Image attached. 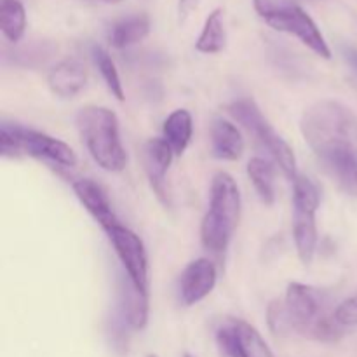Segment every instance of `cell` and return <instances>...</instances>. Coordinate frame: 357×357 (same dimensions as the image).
Instances as JSON below:
<instances>
[{
    "label": "cell",
    "mask_w": 357,
    "mask_h": 357,
    "mask_svg": "<svg viewBox=\"0 0 357 357\" xmlns=\"http://www.w3.org/2000/svg\"><path fill=\"white\" fill-rule=\"evenodd\" d=\"M300 131L324 173L340 190L357 195V117L337 100L305 108Z\"/></svg>",
    "instance_id": "cell-1"
},
{
    "label": "cell",
    "mask_w": 357,
    "mask_h": 357,
    "mask_svg": "<svg viewBox=\"0 0 357 357\" xmlns=\"http://www.w3.org/2000/svg\"><path fill=\"white\" fill-rule=\"evenodd\" d=\"M282 307L288 333L317 342H337L344 335L335 312H328L324 293L314 286L289 282Z\"/></svg>",
    "instance_id": "cell-2"
},
{
    "label": "cell",
    "mask_w": 357,
    "mask_h": 357,
    "mask_svg": "<svg viewBox=\"0 0 357 357\" xmlns=\"http://www.w3.org/2000/svg\"><path fill=\"white\" fill-rule=\"evenodd\" d=\"M75 126L91 159L103 171L121 173L128 166V153L121 139L119 119L107 107L89 105L77 112Z\"/></svg>",
    "instance_id": "cell-3"
},
{
    "label": "cell",
    "mask_w": 357,
    "mask_h": 357,
    "mask_svg": "<svg viewBox=\"0 0 357 357\" xmlns=\"http://www.w3.org/2000/svg\"><path fill=\"white\" fill-rule=\"evenodd\" d=\"M241 220V192L237 181L225 171L213 176L209 208L201 223V243L209 253H227Z\"/></svg>",
    "instance_id": "cell-4"
},
{
    "label": "cell",
    "mask_w": 357,
    "mask_h": 357,
    "mask_svg": "<svg viewBox=\"0 0 357 357\" xmlns=\"http://www.w3.org/2000/svg\"><path fill=\"white\" fill-rule=\"evenodd\" d=\"M230 117L243 126L251 136L258 142V145L268 153L272 162L279 166L288 180H295L298 176L296 169V157L291 146L288 145L284 138L272 128L271 122L264 117L258 105L251 98H241V100L232 101L227 107Z\"/></svg>",
    "instance_id": "cell-5"
},
{
    "label": "cell",
    "mask_w": 357,
    "mask_h": 357,
    "mask_svg": "<svg viewBox=\"0 0 357 357\" xmlns=\"http://www.w3.org/2000/svg\"><path fill=\"white\" fill-rule=\"evenodd\" d=\"M0 152L2 157H17L24 153L70 169L79 162L72 146L61 139L10 122H2L0 126Z\"/></svg>",
    "instance_id": "cell-6"
},
{
    "label": "cell",
    "mask_w": 357,
    "mask_h": 357,
    "mask_svg": "<svg viewBox=\"0 0 357 357\" xmlns=\"http://www.w3.org/2000/svg\"><path fill=\"white\" fill-rule=\"evenodd\" d=\"M258 16L271 28L293 35L303 45L324 59L331 58V49L312 17L295 3H278L275 0H253Z\"/></svg>",
    "instance_id": "cell-7"
},
{
    "label": "cell",
    "mask_w": 357,
    "mask_h": 357,
    "mask_svg": "<svg viewBox=\"0 0 357 357\" xmlns=\"http://www.w3.org/2000/svg\"><path fill=\"white\" fill-rule=\"evenodd\" d=\"M293 183V241L303 265H310L317 250L316 213L321 204L317 185L305 174H300Z\"/></svg>",
    "instance_id": "cell-8"
},
{
    "label": "cell",
    "mask_w": 357,
    "mask_h": 357,
    "mask_svg": "<svg viewBox=\"0 0 357 357\" xmlns=\"http://www.w3.org/2000/svg\"><path fill=\"white\" fill-rule=\"evenodd\" d=\"M107 237L121 261L124 274L131 279L132 284L143 293H149L150 279H149V257H146L145 244L142 237L132 232L128 227L117 223L107 230Z\"/></svg>",
    "instance_id": "cell-9"
},
{
    "label": "cell",
    "mask_w": 357,
    "mask_h": 357,
    "mask_svg": "<svg viewBox=\"0 0 357 357\" xmlns=\"http://www.w3.org/2000/svg\"><path fill=\"white\" fill-rule=\"evenodd\" d=\"M216 344L225 357H274L260 331L239 317H227L216 328Z\"/></svg>",
    "instance_id": "cell-10"
},
{
    "label": "cell",
    "mask_w": 357,
    "mask_h": 357,
    "mask_svg": "<svg viewBox=\"0 0 357 357\" xmlns=\"http://www.w3.org/2000/svg\"><path fill=\"white\" fill-rule=\"evenodd\" d=\"M216 267L208 258H197L190 261L178 279V296L185 307L197 305L211 295L216 286Z\"/></svg>",
    "instance_id": "cell-11"
},
{
    "label": "cell",
    "mask_w": 357,
    "mask_h": 357,
    "mask_svg": "<svg viewBox=\"0 0 357 357\" xmlns=\"http://www.w3.org/2000/svg\"><path fill=\"white\" fill-rule=\"evenodd\" d=\"M174 152L171 146L164 142V138H152L145 143L143 149V167H145L146 178L150 187L155 192L157 199L162 204H169V194H167L166 174L173 162Z\"/></svg>",
    "instance_id": "cell-12"
},
{
    "label": "cell",
    "mask_w": 357,
    "mask_h": 357,
    "mask_svg": "<svg viewBox=\"0 0 357 357\" xmlns=\"http://www.w3.org/2000/svg\"><path fill=\"white\" fill-rule=\"evenodd\" d=\"M72 188L80 204L96 220V223L105 232L117 225V215H115L114 208H112V202L108 199L107 192L103 190L100 183L89 180V178H79V180L73 181Z\"/></svg>",
    "instance_id": "cell-13"
},
{
    "label": "cell",
    "mask_w": 357,
    "mask_h": 357,
    "mask_svg": "<svg viewBox=\"0 0 357 357\" xmlns=\"http://www.w3.org/2000/svg\"><path fill=\"white\" fill-rule=\"evenodd\" d=\"M119 307L129 330L139 331L149 323V293L136 288L126 274L119 275Z\"/></svg>",
    "instance_id": "cell-14"
},
{
    "label": "cell",
    "mask_w": 357,
    "mask_h": 357,
    "mask_svg": "<svg viewBox=\"0 0 357 357\" xmlns=\"http://www.w3.org/2000/svg\"><path fill=\"white\" fill-rule=\"evenodd\" d=\"M87 84V70L82 61L68 58L52 66L47 75V86L54 96L61 100L77 96Z\"/></svg>",
    "instance_id": "cell-15"
},
{
    "label": "cell",
    "mask_w": 357,
    "mask_h": 357,
    "mask_svg": "<svg viewBox=\"0 0 357 357\" xmlns=\"http://www.w3.org/2000/svg\"><path fill=\"white\" fill-rule=\"evenodd\" d=\"M211 153L215 159L236 162L244 153V138L239 128L227 119L216 117L211 124Z\"/></svg>",
    "instance_id": "cell-16"
},
{
    "label": "cell",
    "mask_w": 357,
    "mask_h": 357,
    "mask_svg": "<svg viewBox=\"0 0 357 357\" xmlns=\"http://www.w3.org/2000/svg\"><path fill=\"white\" fill-rule=\"evenodd\" d=\"M150 33V20L146 14H132L112 23L108 28V44L114 49H128L145 40Z\"/></svg>",
    "instance_id": "cell-17"
},
{
    "label": "cell",
    "mask_w": 357,
    "mask_h": 357,
    "mask_svg": "<svg viewBox=\"0 0 357 357\" xmlns=\"http://www.w3.org/2000/svg\"><path fill=\"white\" fill-rule=\"evenodd\" d=\"M192 132H194V121L192 114L185 108H176L167 115V119L162 124V138L174 155H183L187 146L190 145Z\"/></svg>",
    "instance_id": "cell-18"
},
{
    "label": "cell",
    "mask_w": 357,
    "mask_h": 357,
    "mask_svg": "<svg viewBox=\"0 0 357 357\" xmlns=\"http://www.w3.org/2000/svg\"><path fill=\"white\" fill-rule=\"evenodd\" d=\"M248 176L257 190L258 197L265 206H272L275 202V169L274 164L264 157H253L248 162Z\"/></svg>",
    "instance_id": "cell-19"
},
{
    "label": "cell",
    "mask_w": 357,
    "mask_h": 357,
    "mask_svg": "<svg viewBox=\"0 0 357 357\" xmlns=\"http://www.w3.org/2000/svg\"><path fill=\"white\" fill-rule=\"evenodd\" d=\"M227 45V30L223 10L215 9L206 17L201 35L195 42V49L202 54H218Z\"/></svg>",
    "instance_id": "cell-20"
},
{
    "label": "cell",
    "mask_w": 357,
    "mask_h": 357,
    "mask_svg": "<svg viewBox=\"0 0 357 357\" xmlns=\"http://www.w3.org/2000/svg\"><path fill=\"white\" fill-rule=\"evenodd\" d=\"M0 30L13 44L23 38L26 30V10L20 0H0Z\"/></svg>",
    "instance_id": "cell-21"
},
{
    "label": "cell",
    "mask_w": 357,
    "mask_h": 357,
    "mask_svg": "<svg viewBox=\"0 0 357 357\" xmlns=\"http://www.w3.org/2000/svg\"><path fill=\"white\" fill-rule=\"evenodd\" d=\"M91 56H93V61L96 65L98 72H100L101 79H103L105 86L108 87V91L112 93V96H115V100L124 101V87H122L121 75L117 72V66H115L114 59L110 58L107 51L100 45H93L91 49Z\"/></svg>",
    "instance_id": "cell-22"
},
{
    "label": "cell",
    "mask_w": 357,
    "mask_h": 357,
    "mask_svg": "<svg viewBox=\"0 0 357 357\" xmlns=\"http://www.w3.org/2000/svg\"><path fill=\"white\" fill-rule=\"evenodd\" d=\"M335 319L342 328L357 326V295L344 300L340 305L335 309Z\"/></svg>",
    "instance_id": "cell-23"
},
{
    "label": "cell",
    "mask_w": 357,
    "mask_h": 357,
    "mask_svg": "<svg viewBox=\"0 0 357 357\" xmlns=\"http://www.w3.org/2000/svg\"><path fill=\"white\" fill-rule=\"evenodd\" d=\"M197 3L199 0H180L178 3V13H180V21L183 23L195 9H197Z\"/></svg>",
    "instance_id": "cell-24"
},
{
    "label": "cell",
    "mask_w": 357,
    "mask_h": 357,
    "mask_svg": "<svg viewBox=\"0 0 357 357\" xmlns=\"http://www.w3.org/2000/svg\"><path fill=\"white\" fill-rule=\"evenodd\" d=\"M344 58L357 75V49L356 47H344Z\"/></svg>",
    "instance_id": "cell-25"
},
{
    "label": "cell",
    "mask_w": 357,
    "mask_h": 357,
    "mask_svg": "<svg viewBox=\"0 0 357 357\" xmlns=\"http://www.w3.org/2000/svg\"><path fill=\"white\" fill-rule=\"evenodd\" d=\"M91 2H103V3H119L122 0H91Z\"/></svg>",
    "instance_id": "cell-26"
},
{
    "label": "cell",
    "mask_w": 357,
    "mask_h": 357,
    "mask_svg": "<svg viewBox=\"0 0 357 357\" xmlns=\"http://www.w3.org/2000/svg\"><path fill=\"white\" fill-rule=\"evenodd\" d=\"M146 357H159V356H157V354H149Z\"/></svg>",
    "instance_id": "cell-27"
},
{
    "label": "cell",
    "mask_w": 357,
    "mask_h": 357,
    "mask_svg": "<svg viewBox=\"0 0 357 357\" xmlns=\"http://www.w3.org/2000/svg\"><path fill=\"white\" fill-rule=\"evenodd\" d=\"M185 357H192V356L190 354H185Z\"/></svg>",
    "instance_id": "cell-28"
}]
</instances>
